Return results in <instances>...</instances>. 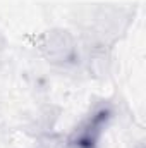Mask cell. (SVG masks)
Segmentation results:
<instances>
[{
  "mask_svg": "<svg viewBox=\"0 0 146 148\" xmlns=\"http://www.w3.org/2000/svg\"><path fill=\"white\" fill-rule=\"evenodd\" d=\"M112 119V107L110 103L100 102L96 103L89 114L74 127L69 136L71 148H98L100 140Z\"/></svg>",
  "mask_w": 146,
  "mask_h": 148,
  "instance_id": "1",
  "label": "cell"
}]
</instances>
